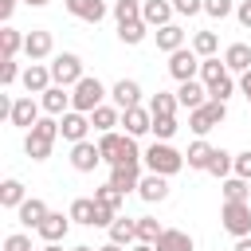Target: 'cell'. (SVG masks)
I'll return each mask as SVG.
<instances>
[{"instance_id":"6da1fadb","label":"cell","mask_w":251,"mask_h":251,"mask_svg":"<svg viewBox=\"0 0 251 251\" xmlns=\"http://www.w3.org/2000/svg\"><path fill=\"white\" fill-rule=\"evenodd\" d=\"M55 141H59V118H39L27 133H24V153L31 157V161H47L51 157V149H55Z\"/></svg>"},{"instance_id":"7a4b0ae2","label":"cell","mask_w":251,"mask_h":251,"mask_svg":"<svg viewBox=\"0 0 251 251\" xmlns=\"http://www.w3.org/2000/svg\"><path fill=\"white\" fill-rule=\"evenodd\" d=\"M98 149H102V165H122V161H141V149H137V137H129V133H118V129H110V133H102L98 137Z\"/></svg>"},{"instance_id":"3957f363","label":"cell","mask_w":251,"mask_h":251,"mask_svg":"<svg viewBox=\"0 0 251 251\" xmlns=\"http://www.w3.org/2000/svg\"><path fill=\"white\" fill-rule=\"evenodd\" d=\"M141 161H145V169L149 173H161V176H173V173H180L188 161H184V153L180 149H173L169 141H153L145 153H141Z\"/></svg>"},{"instance_id":"277c9868","label":"cell","mask_w":251,"mask_h":251,"mask_svg":"<svg viewBox=\"0 0 251 251\" xmlns=\"http://www.w3.org/2000/svg\"><path fill=\"white\" fill-rule=\"evenodd\" d=\"M227 118V102H220V98H208L204 106H196V110H188V129L196 133V137H208L220 122Z\"/></svg>"},{"instance_id":"5b68a950","label":"cell","mask_w":251,"mask_h":251,"mask_svg":"<svg viewBox=\"0 0 251 251\" xmlns=\"http://www.w3.org/2000/svg\"><path fill=\"white\" fill-rule=\"evenodd\" d=\"M102 102H106V86H102L94 75H82V78L71 86V110L90 114V110H98Z\"/></svg>"},{"instance_id":"8992f818","label":"cell","mask_w":251,"mask_h":251,"mask_svg":"<svg viewBox=\"0 0 251 251\" xmlns=\"http://www.w3.org/2000/svg\"><path fill=\"white\" fill-rule=\"evenodd\" d=\"M220 224L227 235H251V200H224L220 208Z\"/></svg>"},{"instance_id":"52a82bcc","label":"cell","mask_w":251,"mask_h":251,"mask_svg":"<svg viewBox=\"0 0 251 251\" xmlns=\"http://www.w3.org/2000/svg\"><path fill=\"white\" fill-rule=\"evenodd\" d=\"M51 78L59 82V86H75L78 78H82V59L75 55V51H59L55 59H51Z\"/></svg>"},{"instance_id":"ba28073f","label":"cell","mask_w":251,"mask_h":251,"mask_svg":"<svg viewBox=\"0 0 251 251\" xmlns=\"http://www.w3.org/2000/svg\"><path fill=\"white\" fill-rule=\"evenodd\" d=\"M169 75H173L176 82L200 78V55L192 51V43H188V47H176V51L169 55Z\"/></svg>"},{"instance_id":"9c48e42d","label":"cell","mask_w":251,"mask_h":251,"mask_svg":"<svg viewBox=\"0 0 251 251\" xmlns=\"http://www.w3.org/2000/svg\"><path fill=\"white\" fill-rule=\"evenodd\" d=\"M86 133H90V114H82V110H67L63 118H59V137L63 141H86Z\"/></svg>"},{"instance_id":"30bf717a","label":"cell","mask_w":251,"mask_h":251,"mask_svg":"<svg viewBox=\"0 0 251 251\" xmlns=\"http://www.w3.org/2000/svg\"><path fill=\"white\" fill-rule=\"evenodd\" d=\"M51 51H55V35L43 31V27H31L27 39H24V55L31 63H43V59H51Z\"/></svg>"},{"instance_id":"8fae6325","label":"cell","mask_w":251,"mask_h":251,"mask_svg":"<svg viewBox=\"0 0 251 251\" xmlns=\"http://www.w3.org/2000/svg\"><path fill=\"white\" fill-rule=\"evenodd\" d=\"M39 110H43V106H39L31 94H20V98L12 102V118H8V122H12L16 129H24V133H27V129L39 122Z\"/></svg>"},{"instance_id":"7c38bea8","label":"cell","mask_w":251,"mask_h":251,"mask_svg":"<svg viewBox=\"0 0 251 251\" xmlns=\"http://www.w3.org/2000/svg\"><path fill=\"white\" fill-rule=\"evenodd\" d=\"M102 165V149L94 141H75L71 145V169L75 173H94Z\"/></svg>"},{"instance_id":"4fadbf2b","label":"cell","mask_w":251,"mask_h":251,"mask_svg":"<svg viewBox=\"0 0 251 251\" xmlns=\"http://www.w3.org/2000/svg\"><path fill=\"white\" fill-rule=\"evenodd\" d=\"M122 126H126L129 137H145V133H153V110L149 106H129V110H122Z\"/></svg>"},{"instance_id":"5bb4252c","label":"cell","mask_w":251,"mask_h":251,"mask_svg":"<svg viewBox=\"0 0 251 251\" xmlns=\"http://www.w3.org/2000/svg\"><path fill=\"white\" fill-rule=\"evenodd\" d=\"M63 8L75 16V20H82V24H102L106 20V0H63Z\"/></svg>"},{"instance_id":"9a60e30c","label":"cell","mask_w":251,"mask_h":251,"mask_svg":"<svg viewBox=\"0 0 251 251\" xmlns=\"http://www.w3.org/2000/svg\"><path fill=\"white\" fill-rule=\"evenodd\" d=\"M71 224H75L71 216H63V212H47V220H43L35 231H39V239H43V243H63V239H67V231H71Z\"/></svg>"},{"instance_id":"2e32d148","label":"cell","mask_w":251,"mask_h":251,"mask_svg":"<svg viewBox=\"0 0 251 251\" xmlns=\"http://www.w3.org/2000/svg\"><path fill=\"white\" fill-rule=\"evenodd\" d=\"M20 82H24L27 94H43L47 86H55V78H51V63H31V67L20 75Z\"/></svg>"},{"instance_id":"e0dca14e","label":"cell","mask_w":251,"mask_h":251,"mask_svg":"<svg viewBox=\"0 0 251 251\" xmlns=\"http://www.w3.org/2000/svg\"><path fill=\"white\" fill-rule=\"evenodd\" d=\"M39 106H43V114H51V118H63L67 110H71V90L67 86H47L43 94H39Z\"/></svg>"},{"instance_id":"ac0fdd59","label":"cell","mask_w":251,"mask_h":251,"mask_svg":"<svg viewBox=\"0 0 251 251\" xmlns=\"http://www.w3.org/2000/svg\"><path fill=\"white\" fill-rule=\"evenodd\" d=\"M173 16H176L173 0H141V20L149 27H165V24H173Z\"/></svg>"},{"instance_id":"d6986e66","label":"cell","mask_w":251,"mask_h":251,"mask_svg":"<svg viewBox=\"0 0 251 251\" xmlns=\"http://www.w3.org/2000/svg\"><path fill=\"white\" fill-rule=\"evenodd\" d=\"M110 184H118L122 192H133L141 184V161H122L110 169Z\"/></svg>"},{"instance_id":"ffe728a7","label":"cell","mask_w":251,"mask_h":251,"mask_svg":"<svg viewBox=\"0 0 251 251\" xmlns=\"http://www.w3.org/2000/svg\"><path fill=\"white\" fill-rule=\"evenodd\" d=\"M137 196H141L145 204H161V200L169 196V176H161V173H145L141 184H137Z\"/></svg>"},{"instance_id":"44dd1931","label":"cell","mask_w":251,"mask_h":251,"mask_svg":"<svg viewBox=\"0 0 251 251\" xmlns=\"http://www.w3.org/2000/svg\"><path fill=\"white\" fill-rule=\"evenodd\" d=\"M110 98H114V106H118V110L141 106V86H137L133 78H118V82L110 86Z\"/></svg>"},{"instance_id":"7402d4cb","label":"cell","mask_w":251,"mask_h":251,"mask_svg":"<svg viewBox=\"0 0 251 251\" xmlns=\"http://www.w3.org/2000/svg\"><path fill=\"white\" fill-rule=\"evenodd\" d=\"M176 102H180L184 110H196V106H204V102H208V86H204L200 78H188V82H180V86H176Z\"/></svg>"},{"instance_id":"603a6c76","label":"cell","mask_w":251,"mask_h":251,"mask_svg":"<svg viewBox=\"0 0 251 251\" xmlns=\"http://www.w3.org/2000/svg\"><path fill=\"white\" fill-rule=\"evenodd\" d=\"M212 157H216V145H208L204 137H196V141L188 145V153H184V161H188V169H196V173H208V165H212Z\"/></svg>"},{"instance_id":"cb8c5ba5","label":"cell","mask_w":251,"mask_h":251,"mask_svg":"<svg viewBox=\"0 0 251 251\" xmlns=\"http://www.w3.org/2000/svg\"><path fill=\"white\" fill-rule=\"evenodd\" d=\"M47 212H51V208H47L39 196H27V200L16 208V216H20V224H24V227H39V224L47 220Z\"/></svg>"},{"instance_id":"d4e9b609","label":"cell","mask_w":251,"mask_h":251,"mask_svg":"<svg viewBox=\"0 0 251 251\" xmlns=\"http://www.w3.org/2000/svg\"><path fill=\"white\" fill-rule=\"evenodd\" d=\"M153 35H157V51H165V55H173V51L184 47V39H188L180 24H165V27H157Z\"/></svg>"},{"instance_id":"484cf974","label":"cell","mask_w":251,"mask_h":251,"mask_svg":"<svg viewBox=\"0 0 251 251\" xmlns=\"http://www.w3.org/2000/svg\"><path fill=\"white\" fill-rule=\"evenodd\" d=\"M67 216H71L75 224H82V227H94V216H98V200H94V196H78V200H71Z\"/></svg>"},{"instance_id":"4316f807","label":"cell","mask_w":251,"mask_h":251,"mask_svg":"<svg viewBox=\"0 0 251 251\" xmlns=\"http://www.w3.org/2000/svg\"><path fill=\"white\" fill-rule=\"evenodd\" d=\"M192 247H196L192 235L180 231V227H165V231L157 235V251H192Z\"/></svg>"},{"instance_id":"83f0119b","label":"cell","mask_w":251,"mask_h":251,"mask_svg":"<svg viewBox=\"0 0 251 251\" xmlns=\"http://www.w3.org/2000/svg\"><path fill=\"white\" fill-rule=\"evenodd\" d=\"M90 126H94L98 133H110L114 126H122V110H118V106H106V102H102L98 110H90Z\"/></svg>"},{"instance_id":"f1b7e54d","label":"cell","mask_w":251,"mask_h":251,"mask_svg":"<svg viewBox=\"0 0 251 251\" xmlns=\"http://www.w3.org/2000/svg\"><path fill=\"white\" fill-rule=\"evenodd\" d=\"M106 231H110V239H114V243H122V247L137 243V220H129V216H118Z\"/></svg>"},{"instance_id":"f546056e","label":"cell","mask_w":251,"mask_h":251,"mask_svg":"<svg viewBox=\"0 0 251 251\" xmlns=\"http://www.w3.org/2000/svg\"><path fill=\"white\" fill-rule=\"evenodd\" d=\"M224 63H227V71H231V75L251 71V47H247V43H231V47L224 51Z\"/></svg>"},{"instance_id":"4dcf8cb0","label":"cell","mask_w":251,"mask_h":251,"mask_svg":"<svg viewBox=\"0 0 251 251\" xmlns=\"http://www.w3.org/2000/svg\"><path fill=\"white\" fill-rule=\"evenodd\" d=\"M24 200H27V192H24V184H20L16 176H8V180L0 184V208H12V212H16V208H20Z\"/></svg>"},{"instance_id":"1f68e13d","label":"cell","mask_w":251,"mask_h":251,"mask_svg":"<svg viewBox=\"0 0 251 251\" xmlns=\"http://www.w3.org/2000/svg\"><path fill=\"white\" fill-rule=\"evenodd\" d=\"M145 35H149V24H145V20H129V24H118V39H122L126 47H137Z\"/></svg>"},{"instance_id":"d6a6232c","label":"cell","mask_w":251,"mask_h":251,"mask_svg":"<svg viewBox=\"0 0 251 251\" xmlns=\"http://www.w3.org/2000/svg\"><path fill=\"white\" fill-rule=\"evenodd\" d=\"M24 39H27V35H20L12 24H4V27H0V51H4V59H16V55L24 51Z\"/></svg>"},{"instance_id":"836d02e7","label":"cell","mask_w":251,"mask_h":251,"mask_svg":"<svg viewBox=\"0 0 251 251\" xmlns=\"http://www.w3.org/2000/svg\"><path fill=\"white\" fill-rule=\"evenodd\" d=\"M220 192H224V200H251V180H243V176H224V184H220Z\"/></svg>"},{"instance_id":"e575fe53","label":"cell","mask_w":251,"mask_h":251,"mask_svg":"<svg viewBox=\"0 0 251 251\" xmlns=\"http://www.w3.org/2000/svg\"><path fill=\"white\" fill-rule=\"evenodd\" d=\"M149 110H153V118H165V114H176V110H180V102H176V94L157 90V94L149 98Z\"/></svg>"},{"instance_id":"d590c367","label":"cell","mask_w":251,"mask_h":251,"mask_svg":"<svg viewBox=\"0 0 251 251\" xmlns=\"http://www.w3.org/2000/svg\"><path fill=\"white\" fill-rule=\"evenodd\" d=\"M94 200L118 212V208H122V200H126V192H122L118 184H110V180H106V184H98V188H94Z\"/></svg>"},{"instance_id":"8d00e7d4","label":"cell","mask_w":251,"mask_h":251,"mask_svg":"<svg viewBox=\"0 0 251 251\" xmlns=\"http://www.w3.org/2000/svg\"><path fill=\"white\" fill-rule=\"evenodd\" d=\"M192 51H196L200 59L216 55V51H220V39H216V31H196V35H192Z\"/></svg>"},{"instance_id":"74e56055","label":"cell","mask_w":251,"mask_h":251,"mask_svg":"<svg viewBox=\"0 0 251 251\" xmlns=\"http://www.w3.org/2000/svg\"><path fill=\"white\" fill-rule=\"evenodd\" d=\"M176 129H180V122H176V114H165V118H153V137H157V141H173V137H176Z\"/></svg>"},{"instance_id":"f35d334b","label":"cell","mask_w":251,"mask_h":251,"mask_svg":"<svg viewBox=\"0 0 251 251\" xmlns=\"http://www.w3.org/2000/svg\"><path fill=\"white\" fill-rule=\"evenodd\" d=\"M231 169H235V153H227V149H216V157H212L208 173L224 180V176H231Z\"/></svg>"},{"instance_id":"ab89813d","label":"cell","mask_w":251,"mask_h":251,"mask_svg":"<svg viewBox=\"0 0 251 251\" xmlns=\"http://www.w3.org/2000/svg\"><path fill=\"white\" fill-rule=\"evenodd\" d=\"M114 20H118V24L141 20V0H114Z\"/></svg>"},{"instance_id":"60d3db41","label":"cell","mask_w":251,"mask_h":251,"mask_svg":"<svg viewBox=\"0 0 251 251\" xmlns=\"http://www.w3.org/2000/svg\"><path fill=\"white\" fill-rule=\"evenodd\" d=\"M161 231H165V227H161L153 216H137V239H141V243H157Z\"/></svg>"},{"instance_id":"b9f144b4","label":"cell","mask_w":251,"mask_h":251,"mask_svg":"<svg viewBox=\"0 0 251 251\" xmlns=\"http://www.w3.org/2000/svg\"><path fill=\"white\" fill-rule=\"evenodd\" d=\"M231 94H235V78H231V71H227V75H224L216 86H208V98H220V102H227Z\"/></svg>"},{"instance_id":"7bdbcfd3","label":"cell","mask_w":251,"mask_h":251,"mask_svg":"<svg viewBox=\"0 0 251 251\" xmlns=\"http://www.w3.org/2000/svg\"><path fill=\"white\" fill-rule=\"evenodd\" d=\"M204 12H208L212 20H227V16L235 12V0H204Z\"/></svg>"},{"instance_id":"ee69618b","label":"cell","mask_w":251,"mask_h":251,"mask_svg":"<svg viewBox=\"0 0 251 251\" xmlns=\"http://www.w3.org/2000/svg\"><path fill=\"white\" fill-rule=\"evenodd\" d=\"M20 78V67H16V59H0V86H12Z\"/></svg>"},{"instance_id":"f6af8a7d","label":"cell","mask_w":251,"mask_h":251,"mask_svg":"<svg viewBox=\"0 0 251 251\" xmlns=\"http://www.w3.org/2000/svg\"><path fill=\"white\" fill-rule=\"evenodd\" d=\"M4 251H31V239L24 231H12V235H4Z\"/></svg>"},{"instance_id":"bcb514c9","label":"cell","mask_w":251,"mask_h":251,"mask_svg":"<svg viewBox=\"0 0 251 251\" xmlns=\"http://www.w3.org/2000/svg\"><path fill=\"white\" fill-rule=\"evenodd\" d=\"M235 176H243V180H251V149H243V153H235V169H231Z\"/></svg>"},{"instance_id":"7dc6e473","label":"cell","mask_w":251,"mask_h":251,"mask_svg":"<svg viewBox=\"0 0 251 251\" xmlns=\"http://www.w3.org/2000/svg\"><path fill=\"white\" fill-rule=\"evenodd\" d=\"M176 16H200L204 12V0H173Z\"/></svg>"},{"instance_id":"c3c4849f","label":"cell","mask_w":251,"mask_h":251,"mask_svg":"<svg viewBox=\"0 0 251 251\" xmlns=\"http://www.w3.org/2000/svg\"><path fill=\"white\" fill-rule=\"evenodd\" d=\"M235 20H239L243 27H251V0H239V4H235Z\"/></svg>"},{"instance_id":"681fc988","label":"cell","mask_w":251,"mask_h":251,"mask_svg":"<svg viewBox=\"0 0 251 251\" xmlns=\"http://www.w3.org/2000/svg\"><path fill=\"white\" fill-rule=\"evenodd\" d=\"M16 4H20V0H0V24H8V20H12Z\"/></svg>"},{"instance_id":"f907efd6","label":"cell","mask_w":251,"mask_h":251,"mask_svg":"<svg viewBox=\"0 0 251 251\" xmlns=\"http://www.w3.org/2000/svg\"><path fill=\"white\" fill-rule=\"evenodd\" d=\"M239 94L251 102V71H243V75H239Z\"/></svg>"},{"instance_id":"816d5d0a","label":"cell","mask_w":251,"mask_h":251,"mask_svg":"<svg viewBox=\"0 0 251 251\" xmlns=\"http://www.w3.org/2000/svg\"><path fill=\"white\" fill-rule=\"evenodd\" d=\"M231 251H251V235H239V239H235V247H231Z\"/></svg>"},{"instance_id":"f5cc1de1","label":"cell","mask_w":251,"mask_h":251,"mask_svg":"<svg viewBox=\"0 0 251 251\" xmlns=\"http://www.w3.org/2000/svg\"><path fill=\"white\" fill-rule=\"evenodd\" d=\"M133 251H157V243H141V239H137V243H133Z\"/></svg>"},{"instance_id":"db71d44e","label":"cell","mask_w":251,"mask_h":251,"mask_svg":"<svg viewBox=\"0 0 251 251\" xmlns=\"http://www.w3.org/2000/svg\"><path fill=\"white\" fill-rule=\"evenodd\" d=\"M98 251H122V243H114V239H110V243H102Z\"/></svg>"},{"instance_id":"11a10c76","label":"cell","mask_w":251,"mask_h":251,"mask_svg":"<svg viewBox=\"0 0 251 251\" xmlns=\"http://www.w3.org/2000/svg\"><path fill=\"white\" fill-rule=\"evenodd\" d=\"M27 8H43V4H51V0H24Z\"/></svg>"},{"instance_id":"9f6ffc18","label":"cell","mask_w":251,"mask_h":251,"mask_svg":"<svg viewBox=\"0 0 251 251\" xmlns=\"http://www.w3.org/2000/svg\"><path fill=\"white\" fill-rule=\"evenodd\" d=\"M71 251H98V247H86V243H78V247H71Z\"/></svg>"},{"instance_id":"6f0895ef","label":"cell","mask_w":251,"mask_h":251,"mask_svg":"<svg viewBox=\"0 0 251 251\" xmlns=\"http://www.w3.org/2000/svg\"><path fill=\"white\" fill-rule=\"evenodd\" d=\"M43 251H63V247H59V243H47V247H43Z\"/></svg>"}]
</instances>
